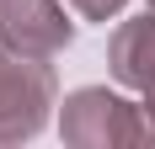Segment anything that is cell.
<instances>
[{"label":"cell","instance_id":"6da1fadb","mask_svg":"<svg viewBox=\"0 0 155 149\" xmlns=\"http://www.w3.org/2000/svg\"><path fill=\"white\" fill-rule=\"evenodd\" d=\"M5 27L21 48L64 43V16L54 11V0H5Z\"/></svg>","mask_w":155,"mask_h":149},{"label":"cell","instance_id":"7a4b0ae2","mask_svg":"<svg viewBox=\"0 0 155 149\" xmlns=\"http://www.w3.org/2000/svg\"><path fill=\"white\" fill-rule=\"evenodd\" d=\"M118 74L134 80V85H155V21H134V27L118 32Z\"/></svg>","mask_w":155,"mask_h":149},{"label":"cell","instance_id":"3957f363","mask_svg":"<svg viewBox=\"0 0 155 149\" xmlns=\"http://www.w3.org/2000/svg\"><path fill=\"white\" fill-rule=\"evenodd\" d=\"M75 5H80L86 16H107V11H118L123 0H75Z\"/></svg>","mask_w":155,"mask_h":149}]
</instances>
